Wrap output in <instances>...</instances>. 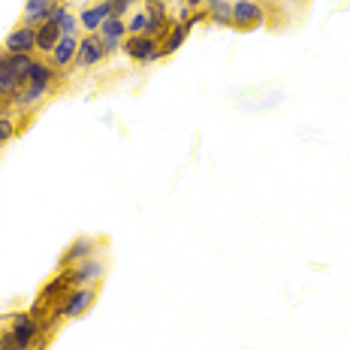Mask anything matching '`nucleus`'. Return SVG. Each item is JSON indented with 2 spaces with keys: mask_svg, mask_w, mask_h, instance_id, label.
<instances>
[{
  "mask_svg": "<svg viewBox=\"0 0 350 350\" xmlns=\"http://www.w3.org/2000/svg\"><path fill=\"white\" fill-rule=\"evenodd\" d=\"M52 79H55V72L52 67H46V64H36L33 61V67L31 72H27V82H25V91H18L16 94V106H33L36 100L42 97V94L49 91V85H52Z\"/></svg>",
  "mask_w": 350,
  "mask_h": 350,
  "instance_id": "obj_1",
  "label": "nucleus"
},
{
  "mask_svg": "<svg viewBox=\"0 0 350 350\" xmlns=\"http://www.w3.org/2000/svg\"><path fill=\"white\" fill-rule=\"evenodd\" d=\"M124 55H130L136 64H151V61H160L163 57V46H157L154 36H127L124 42Z\"/></svg>",
  "mask_w": 350,
  "mask_h": 350,
  "instance_id": "obj_2",
  "label": "nucleus"
},
{
  "mask_svg": "<svg viewBox=\"0 0 350 350\" xmlns=\"http://www.w3.org/2000/svg\"><path fill=\"white\" fill-rule=\"evenodd\" d=\"M109 55V49H106V42H103V36L100 33H88L82 42H79V52H76V64L79 67H97L100 61Z\"/></svg>",
  "mask_w": 350,
  "mask_h": 350,
  "instance_id": "obj_3",
  "label": "nucleus"
},
{
  "mask_svg": "<svg viewBox=\"0 0 350 350\" xmlns=\"http://www.w3.org/2000/svg\"><path fill=\"white\" fill-rule=\"evenodd\" d=\"M232 25L242 27V31L260 27L262 25V6L254 3V0H236V3H232Z\"/></svg>",
  "mask_w": 350,
  "mask_h": 350,
  "instance_id": "obj_4",
  "label": "nucleus"
},
{
  "mask_svg": "<svg viewBox=\"0 0 350 350\" xmlns=\"http://www.w3.org/2000/svg\"><path fill=\"white\" fill-rule=\"evenodd\" d=\"M64 275H67L70 287H88L91 281L103 278V262H97V260H82V262H76V266H72L70 272H64Z\"/></svg>",
  "mask_w": 350,
  "mask_h": 350,
  "instance_id": "obj_5",
  "label": "nucleus"
},
{
  "mask_svg": "<svg viewBox=\"0 0 350 350\" xmlns=\"http://www.w3.org/2000/svg\"><path fill=\"white\" fill-rule=\"evenodd\" d=\"M91 305H94V290L91 287H72L67 293V302H64L61 314L70 317V320H76L79 314H85Z\"/></svg>",
  "mask_w": 350,
  "mask_h": 350,
  "instance_id": "obj_6",
  "label": "nucleus"
},
{
  "mask_svg": "<svg viewBox=\"0 0 350 350\" xmlns=\"http://www.w3.org/2000/svg\"><path fill=\"white\" fill-rule=\"evenodd\" d=\"M36 49V27L21 25L6 36V52L10 55H31Z\"/></svg>",
  "mask_w": 350,
  "mask_h": 350,
  "instance_id": "obj_7",
  "label": "nucleus"
},
{
  "mask_svg": "<svg viewBox=\"0 0 350 350\" xmlns=\"http://www.w3.org/2000/svg\"><path fill=\"white\" fill-rule=\"evenodd\" d=\"M31 67H33L31 55H10V57H3V61H0V72H3V76H10L18 88L27 82V72H31Z\"/></svg>",
  "mask_w": 350,
  "mask_h": 350,
  "instance_id": "obj_8",
  "label": "nucleus"
},
{
  "mask_svg": "<svg viewBox=\"0 0 350 350\" xmlns=\"http://www.w3.org/2000/svg\"><path fill=\"white\" fill-rule=\"evenodd\" d=\"M12 335H16V341H18L21 350H31V345L36 341V335H40V323H36V317L33 314H18L16 326H12Z\"/></svg>",
  "mask_w": 350,
  "mask_h": 350,
  "instance_id": "obj_9",
  "label": "nucleus"
},
{
  "mask_svg": "<svg viewBox=\"0 0 350 350\" xmlns=\"http://www.w3.org/2000/svg\"><path fill=\"white\" fill-rule=\"evenodd\" d=\"M61 27L55 25V21H42L40 27H36V49H40V52H49L52 55L55 52V46L57 42H61Z\"/></svg>",
  "mask_w": 350,
  "mask_h": 350,
  "instance_id": "obj_10",
  "label": "nucleus"
},
{
  "mask_svg": "<svg viewBox=\"0 0 350 350\" xmlns=\"http://www.w3.org/2000/svg\"><path fill=\"white\" fill-rule=\"evenodd\" d=\"M100 36H103V42H106L109 52H115V49H118V42L127 36V25H124L121 18L112 16V18H106L103 25H100Z\"/></svg>",
  "mask_w": 350,
  "mask_h": 350,
  "instance_id": "obj_11",
  "label": "nucleus"
},
{
  "mask_svg": "<svg viewBox=\"0 0 350 350\" xmlns=\"http://www.w3.org/2000/svg\"><path fill=\"white\" fill-rule=\"evenodd\" d=\"M55 10V0H27L25 3V25H40V21H49Z\"/></svg>",
  "mask_w": 350,
  "mask_h": 350,
  "instance_id": "obj_12",
  "label": "nucleus"
},
{
  "mask_svg": "<svg viewBox=\"0 0 350 350\" xmlns=\"http://www.w3.org/2000/svg\"><path fill=\"white\" fill-rule=\"evenodd\" d=\"M76 52H79L76 36H61V42H57L55 52H52L55 67H67V64H72V61H76Z\"/></svg>",
  "mask_w": 350,
  "mask_h": 350,
  "instance_id": "obj_13",
  "label": "nucleus"
},
{
  "mask_svg": "<svg viewBox=\"0 0 350 350\" xmlns=\"http://www.w3.org/2000/svg\"><path fill=\"white\" fill-rule=\"evenodd\" d=\"M106 18H112V3H109V0L97 3L94 10L82 12V25H85V31H100V25H103Z\"/></svg>",
  "mask_w": 350,
  "mask_h": 350,
  "instance_id": "obj_14",
  "label": "nucleus"
},
{
  "mask_svg": "<svg viewBox=\"0 0 350 350\" xmlns=\"http://www.w3.org/2000/svg\"><path fill=\"white\" fill-rule=\"evenodd\" d=\"M49 21H55L57 27H61V33L64 36H72L76 33V27H79V21L67 12V6H61V3H55V10H52V16H49Z\"/></svg>",
  "mask_w": 350,
  "mask_h": 350,
  "instance_id": "obj_15",
  "label": "nucleus"
},
{
  "mask_svg": "<svg viewBox=\"0 0 350 350\" xmlns=\"http://www.w3.org/2000/svg\"><path fill=\"white\" fill-rule=\"evenodd\" d=\"M91 251H94L91 239H79V242H72L70 251L64 254V262H67V266H76V262H82V260L91 257Z\"/></svg>",
  "mask_w": 350,
  "mask_h": 350,
  "instance_id": "obj_16",
  "label": "nucleus"
},
{
  "mask_svg": "<svg viewBox=\"0 0 350 350\" xmlns=\"http://www.w3.org/2000/svg\"><path fill=\"white\" fill-rule=\"evenodd\" d=\"M208 16L211 21H217V25H232V6L227 0H208Z\"/></svg>",
  "mask_w": 350,
  "mask_h": 350,
  "instance_id": "obj_17",
  "label": "nucleus"
},
{
  "mask_svg": "<svg viewBox=\"0 0 350 350\" xmlns=\"http://www.w3.org/2000/svg\"><path fill=\"white\" fill-rule=\"evenodd\" d=\"M187 31H191L187 25H175V27H170V33H166V42H163V55H175V49H178L181 42H185Z\"/></svg>",
  "mask_w": 350,
  "mask_h": 350,
  "instance_id": "obj_18",
  "label": "nucleus"
},
{
  "mask_svg": "<svg viewBox=\"0 0 350 350\" xmlns=\"http://www.w3.org/2000/svg\"><path fill=\"white\" fill-rule=\"evenodd\" d=\"M127 31H130V36H139V33H145V31H148V16H145V12H139V16H133V18H130V25H127Z\"/></svg>",
  "mask_w": 350,
  "mask_h": 350,
  "instance_id": "obj_19",
  "label": "nucleus"
},
{
  "mask_svg": "<svg viewBox=\"0 0 350 350\" xmlns=\"http://www.w3.org/2000/svg\"><path fill=\"white\" fill-rule=\"evenodd\" d=\"M12 133H16V124H12L6 115H0V145H6L12 139Z\"/></svg>",
  "mask_w": 350,
  "mask_h": 350,
  "instance_id": "obj_20",
  "label": "nucleus"
},
{
  "mask_svg": "<svg viewBox=\"0 0 350 350\" xmlns=\"http://www.w3.org/2000/svg\"><path fill=\"white\" fill-rule=\"evenodd\" d=\"M12 91H18V85L12 82L10 76H3V72H0V97H6V94H12Z\"/></svg>",
  "mask_w": 350,
  "mask_h": 350,
  "instance_id": "obj_21",
  "label": "nucleus"
},
{
  "mask_svg": "<svg viewBox=\"0 0 350 350\" xmlns=\"http://www.w3.org/2000/svg\"><path fill=\"white\" fill-rule=\"evenodd\" d=\"M0 350H21V347H18V341H16V335H12V332L0 335Z\"/></svg>",
  "mask_w": 350,
  "mask_h": 350,
  "instance_id": "obj_22",
  "label": "nucleus"
},
{
  "mask_svg": "<svg viewBox=\"0 0 350 350\" xmlns=\"http://www.w3.org/2000/svg\"><path fill=\"white\" fill-rule=\"evenodd\" d=\"M109 3H112V16H115V18H121L124 12H127V6L133 3V0H109Z\"/></svg>",
  "mask_w": 350,
  "mask_h": 350,
  "instance_id": "obj_23",
  "label": "nucleus"
},
{
  "mask_svg": "<svg viewBox=\"0 0 350 350\" xmlns=\"http://www.w3.org/2000/svg\"><path fill=\"white\" fill-rule=\"evenodd\" d=\"M202 3V0H187V6H200Z\"/></svg>",
  "mask_w": 350,
  "mask_h": 350,
  "instance_id": "obj_24",
  "label": "nucleus"
},
{
  "mask_svg": "<svg viewBox=\"0 0 350 350\" xmlns=\"http://www.w3.org/2000/svg\"><path fill=\"white\" fill-rule=\"evenodd\" d=\"M145 3H148V6H151V3H157V0H145Z\"/></svg>",
  "mask_w": 350,
  "mask_h": 350,
  "instance_id": "obj_25",
  "label": "nucleus"
}]
</instances>
